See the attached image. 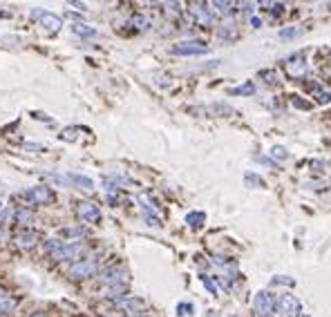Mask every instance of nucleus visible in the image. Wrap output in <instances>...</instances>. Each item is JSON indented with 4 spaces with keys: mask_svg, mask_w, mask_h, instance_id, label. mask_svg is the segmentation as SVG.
<instances>
[{
    "mask_svg": "<svg viewBox=\"0 0 331 317\" xmlns=\"http://www.w3.org/2000/svg\"><path fill=\"white\" fill-rule=\"evenodd\" d=\"M170 52L174 56H201V54L208 52V45L204 40H181V43L172 45Z\"/></svg>",
    "mask_w": 331,
    "mask_h": 317,
    "instance_id": "obj_1",
    "label": "nucleus"
},
{
    "mask_svg": "<svg viewBox=\"0 0 331 317\" xmlns=\"http://www.w3.org/2000/svg\"><path fill=\"white\" fill-rule=\"evenodd\" d=\"M253 311H255V315H259V317H268L275 311V297H273L271 293H266V290H259L253 299Z\"/></svg>",
    "mask_w": 331,
    "mask_h": 317,
    "instance_id": "obj_2",
    "label": "nucleus"
},
{
    "mask_svg": "<svg viewBox=\"0 0 331 317\" xmlns=\"http://www.w3.org/2000/svg\"><path fill=\"white\" fill-rule=\"evenodd\" d=\"M275 311L282 317H298L300 315V299L295 295H282L275 299Z\"/></svg>",
    "mask_w": 331,
    "mask_h": 317,
    "instance_id": "obj_3",
    "label": "nucleus"
},
{
    "mask_svg": "<svg viewBox=\"0 0 331 317\" xmlns=\"http://www.w3.org/2000/svg\"><path fill=\"white\" fill-rule=\"evenodd\" d=\"M22 196H25L29 203H36V205H43V203L54 201V192L49 190L47 186H34V188H29V190L22 192Z\"/></svg>",
    "mask_w": 331,
    "mask_h": 317,
    "instance_id": "obj_4",
    "label": "nucleus"
},
{
    "mask_svg": "<svg viewBox=\"0 0 331 317\" xmlns=\"http://www.w3.org/2000/svg\"><path fill=\"white\" fill-rule=\"evenodd\" d=\"M307 69H309V65H307L302 54H295V56L286 58V63H284V71L291 78H302V76L307 74Z\"/></svg>",
    "mask_w": 331,
    "mask_h": 317,
    "instance_id": "obj_5",
    "label": "nucleus"
},
{
    "mask_svg": "<svg viewBox=\"0 0 331 317\" xmlns=\"http://www.w3.org/2000/svg\"><path fill=\"white\" fill-rule=\"evenodd\" d=\"M94 272H96V259H81L70 268V277L74 279H85V277H92Z\"/></svg>",
    "mask_w": 331,
    "mask_h": 317,
    "instance_id": "obj_6",
    "label": "nucleus"
},
{
    "mask_svg": "<svg viewBox=\"0 0 331 317\" xmlns=\"http://www.w3.org/2000/svg\"><path fill=\"white\" fill-rule=\"evenodd\" d=\"M76 212H79V217L83 219V221H87V223H96L98 219H101V210H98V205L96 203H89V201L79 203Z\"/></svg>",
    "mask_w": 331,
    "mask_h": 317,
    "instance_id": "obj_7",
    "label": "nucleus"
},
{
    "mask_svg": "<svg viewBox=\"0 0 331 317\" xmlns=\"http://www.w3.org/2000/svg\"><path fill=\"white\" fill-rule=\"evenodd\" d=\"M125 279H128V272L123 268H110V270H105L101 275L103 286H121V284H125Z\"/></svg>",
    "mask_w": 331,
    "mask_h": 317,
    "instance_id": "obj_8",
    "label": "nucleus"
},
{
    "mask_svg": "<svg viewBox=\"0 0 331 317\" xmlns=\"http://www.w3.org/2000/svg\"><path fill=\"white\" fill-rule=\"evenodd\" d=\"M81 254H83V246L81 244H67L58 250V254H54L56 259H74V261H81Z\"/></svg>",
    "mask_w": 331,
    "mask_h": 317,
    "instance_id": "obj_9",
    "label": "nucleus"
},
{
    "mask_svg": "<svg viewBox=\"0 0 331 317\" xmlns=\"http://www.w3.org/2000/svg\"><path fill=\"white\" fill-rule=\"evenodd\" d=\"M192 13H195V20L197 25L201 27H210L213 25V9H208V4H197V9H192Z\"/></svg>",
    "mask_w": 331,
    "mask_h": 317,
    "instance_id": "obj_10",
    "label": "nucleus"
},
{
    "mask_svg": "<svg viewBox=\"0 0 331 317\" xmlns=\"http://www.w3.org/2000/svg\"><path fill=\"white\" fill-rule=\"evenodd\" d=\"M36 232H31V230H22V232H18L16 237H13V241H16V246L18 248H22V250H29V248H34L36 246Z\"/></svg>",
    "mask_w": 331,
    "mask_h": 317,
    "instance_id": "obj_11",
    "label": "nucleus"
},
{
    "mask_svg": "<svg viewBox=\"0 0 331 317\" xmlns=\"http://www.w3.org/2000/svg\"><path fill=\"white\" fill-rule=\"evenodd\" d=\"M38 20H40V25H43L47 31H58V29L63 27V20H61V18L54 16V13H49V11H43V13H40Z\"/></svg>",
    "mask_w": 331,
    "mask_h": 317,
    "instance_id": "obj_12",
    "label": "nucleus"
},
{
    "mask_svg": "<svg viewBox=\"0 0 331 317\" xmlns=\"http://www.w3.org/2000/svg\"><path fill=\"white\" fill-rule=\"evenodd\" d=\"M67 181L70 183H76L81 190H94V181L87 177H81V174H67Z\"/></svg>",
    "mask_w": 331,
    "mask_h": 317,
    "instance_id": "obj_13",
    "label": "nucleus"
},
{
    "mask_svg": "<svg viewBox=\"0 0 331 317\" xmlns=\"http://www.w3.org/2000/svg\"><path fill=\"white\" fill-rule=\"evenodd\" d=\"M186 223L192 228H201L206 223V214L204 212H188L186 214Z\"/></svg>",
    "mask_w": 331,
    "mask_h": 317,
    "instance_id": "obj_14",
    "label": "nucleus"
},
{
    "mask_svg": "<svg viewBox=\"0 0 331 317\" xmlns=\"http://www.w3.org/2000/svg\"><path fill=\"white\" fill-rule=\"evenodd\" d=\"M313 96H316V101L320 103V105H327V103L331 101V92L329 89H322L320 85H313Z\"/></svg>",
    "mask_w": 331,
    "mask_h": 317,
    "instance_id": "obj_15",
    "label": "nucleus"
},
{
    "mask_svg": "<svg viewBox=\"0 0 331 317\" xmlns=\"http://www.w3.org/2000/svg\"><path fill=\"white\" fill-rule=\"evenodd\" d=\"M72 31L79 36H96V29H92V27L85 25V22H74V25H72Z\"/></svg>",
    "mask_w": 331,
    "mask_h": 317,
    "instance_id": "obj_16",
    "label": "nucleus"
},
{
    "mask_svg": "<svg viewBox=\"0 0 331 317\" xmlns=\"http://www.w3.org/2000/svg\"><path fill=\"white\" fill-rule=\"evenodd\" d=\"M302 34H304V29H300V27H286V29H280V31H277V36H280L282 40L295 38V36H302Z\"/></svg>",
    "mask_w": 331,
    "mask_h": 317,
    "instance_id": "obj_17",
    "label": "nucleus"
},
{
    "mask_svg": "<svg viewBox=\"0 0 331 317\" xmlns=\"http://www.w3.org/2000/svg\"><path fill=\"white\" fill-rule=\"evenodd\" d=\"M233 96H250V94H255V85L253 83H246V85H240V87H233L231 89Z\"/></svg>",
    "mask_w": 331,
    "mask_h": 317,
    "instance_id": "obj_18",
    "label": "nucleus"
},
{
    "mask_svg": "<svg viewBox=\"0 0 331 317\" xmlns=\"http://www.w3.org/2000/svg\"><path fill=\"white\" fill-rule=\"evenodd\" d=\"M244 179H246V183H248L250 188H253V186H257V188H266V181H264L262 177H255V174H250V172H248Z\"/></svg>",
    "mask_w": 331,
    "mask_h": 317,
    "instance_id": "obj_19",
    "label": "nucleus"
},
{
    "mask_svg": "<svg viewBox=\"0 0 331 317\" xmlns=\"http://www.w3.org/2000/svg\"><path fill=\"white\" fill-rule=\"evenodd\" d=\"M132 25L137 27V29H148V27H150V20H148L146 16H134L132 18Z\"/></svg>",
    "mask_w": 331,
    "mask_h": 317,
    "instance_id": "obj_20",
    "label": "nucleus"
},
{
    "mask_svg": "<svg viewBox=\"0 0 331 317\" xmlns=\"http://www.w3.org/2000/svg\"><path fill=\"white\" fill-rule=\"evenodd\" d=\"M63 248V244L61 241H56V239H49L47 244H45V250H47V253H52V254H58V250Z\"/></svg>",
    "mask_w": 331,
    "mask_h": 317,
    "instance_id": "obj_21",
    "label": "nucleus"
},
{
    "mask_svg": "<svg viewBox=\"0 0 331 317\" xmlns=\"http://www.w3.org/2000/svg\"><path fill=\"white\" fill-rule=\"evenodd\" d=\"M217 36L219 38H224V40H231V38H235V27H224V29H219L217 31Z\"/></svg>",
    "mask_w": 331,
    "mask_h": 317,
    "instance_id": "obj_22",
    "label": "nucleus"
},
{
    "mask_svg": "<svg viewBox=\"0 0 331 317\" xmlns=\"http://www.w3.org/2000/svg\"><path fill=\"white\" fill-rule=\"evenodd\" d=\"M85 232H87V230L79 226V228H65V230H63V235H65V237H83Z\"/></svg>",
    "mask_w": 331,
    "mask_h": 317,
    "instance_id": "obj_23",
    "label": "nucleus"
},
{
    "mask_svg": "<svg viewBox=\"0 0 331 317\" xmlns=\"http://www.w3.org/2000/svg\"><path fill=\"white\" fill-rule=\"evenodd\" d=\"M271 284H282V286H293L295 284V279H291V277H286V275H280V277H273L271 279Z\"/></svg>",
    "mask_w": 331,
    "mask_h": 317,
    "instance_id": "obj_24",
    "label": "nucleus"
},
{
    "mask_svg": "<svg viewBox=\"0 0 331 317\" xmlns=\"http://www.w3.org/2000/svg\"><path fill=\"white\" fill-rule=\"evenodd\" d=\"M76 132H79V127H67V129H63L61 138L63 141H76Z\"/></svg>",
    "mask_w": 331,
    "mask_h": 317,
    "instance_id": "obj_25",
    "label": "nucleus"
},
{
    "mask_svg": "<svg viewBox=\"0 0 331 317\" xmlns=\"http://www.w3.org/2000/svg\"><path fill=\"white\" fill-rule=\"evenodd\" d=\"M291 103H293V107H298V110H309V107H311V103L302 101L300 96H291Z\"/></svg>",
    "mask_w": 331,
    "mask_h": 317,
    "instance_id": "obj_26",
    "label": "nucleus"
},
{
    "mask_svg": "<svg viewBox=\"0 0 331 317\" xmlns=\"http://www.w3.org/2000/svg\"><path fill=\"white\" fill-rule=\"evenodd\" d=\"M271 154H273V159H280V161H284L286 156H289V154H286V150H284L282 145H275V147H273Z\"/></svg>",
    "mask_w": 331,
    "mask_h": 317,
    "instance_id": "obj_27",
    "label": "nucleus"
},
{
    "mask_svg": "<svg viewBox=\"0 0 331 317\" xmlns=\"http://www.w3.org/2000/svg\"><path fill=\"white\" fill-rule=\"evenodd\" d=\"M259 76H262V78H268V80H266L268 85H275V83H280V76H277L275 71H262V74H259Z\"/></svg>",
    "mask_w": 331,
    "mask_h": 317,
    "instance_id": "obj_28",
    "label": "nucleus"
},
{
    "mask_svg": "<svg viewBox=\"0 0 331 317\" xmlns=\"http://www.w3.org/2000/svg\"><path fill=\"white\" fill-rule=\"evenodd\" d=\"M31 219V212L29 210H16V221L20 223V221H29Z\"/></svg>",
    "mask_w": 331,
    "mask_h": 317,
    "instance_id": "obj_29",
    "label": "nucleus"
},
{
    "mask_svg": "<svg viewBox=\"0 0 331 317\" xmlns=\"http://www.w3.org/2000/svg\"><path fill=\"white\" fill-rule=\"evenodd\" d=\"M201 281H204V286L208 288L210 295H217V288H215V284H213V279H210V277H201Z\"/></svg>",
    "mask_w": 331,
    "mask_h": 317,
    "instance_id": "obj_30",
    "label": "nucleus"
},
{
    "mask_svg": "<svg viewBox=\"0 0 331 317\" xmlns=\"http://www.w3.org/2000/svg\"><path fill=\"white\" fill-rule=\"evenodd\" d=\"M213 4H215V7H219L222 11H226V13H231V7H233V2H219V0H217V2H213Z\"/></svg>",
    "mask_w": 331,
    "mask_h": 317,
    "instance_id": "obj_31",
    "label": "nucleus"
},
{
    "mask_svg": "<svg viewBox=\"0 0 331 317\" xmlns=\"http://www.w3.org/2000/svg\"><path fill=\"white\" fill-rule=\"evenodd\" d=\"M250 25H253V27H262V20H259V18H250Z\"/></svg>",
    "mask_w": 331,
    "mask_h": 317,
    "instance_id": "obj_32",
    "label": "nucleus"
},
{
    "mask_svg": "<svg viewBox=\"0 0 331 317\" xmlns=\"http://www.w3.org/2000/svg\"><path fill=\"white\" fill-rule=\"evenodd\" d=\"M29 317H45V313H31Z\"/></svg>",
    "mask_w": 331,
    "mask_h": 317,
    "instance_id": "obj_33",
    "label": "nucleus"
},
{
    "mask_svg": "<svg viewBox=\"0 0 331 317\" xmlns=\"http://www.w3.org/2000/svg\"><path fill=\"white\" fill-rule=\"evenodd\" d=\"M0 244H2V232H0Z\"/></svg>",
    "mask_w": 331,
    "mask_h": 317,
    "instance_id": "obj_34",
    "label": "nucleus"
}]
</instances>
